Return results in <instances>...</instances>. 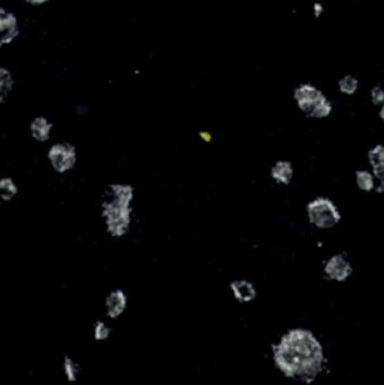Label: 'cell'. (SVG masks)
I'll use <instances>...</instances> for the list:
<instances>
[{
	"mask_svg": "<svg viewBox=\"0 0 384 385\" xmlns=\"http://www.w3.org/2000/svg\"><path fill=\"white\" fill-rule=\"evenodd\" d=\"M371 99H372L373 104L378 105L380 108L383 106L384 92L381 85H376V86L373 87L372 90H371Z\"/></svg>",
	"mask_w": 384,
	"mask_h": 385,
	"instance_id": "cell-19",
	"label": "cell"
},
{
	"mask_svg": "<svg viewBox=\"0 0 384 385\" xmlns=\"http://www.w3.org/2000/svg\"><path fill=\"white\" fill-rule=\"evenodd\" d=\"M73 111H75L76 115L78 117H81V119L89 117V106H88L87 104H85V103H77V104L73 106Z\"/></svg>",
	"mask_w": 384,
	"mask_h": 385,
	"instance_id": "cell-20",
	"label": "cell"
},
{
	"mask_svg": "<svg viewBox=\"0 0 384 385\" xmlns=\"http://www.w3.org/2000/svg\"><path fill=\"white\" fill-rule=\"evenodd\" d=\"M0 355H1V350H0Z\"/></svg>",
	"mask_w": 384,
	"mask_h": 385,
	"instance_id": "cell-24",
	"label": "cell"
},
{
	"mask_svg": "<svg viewBox=\"0 0 384 385\" xmlns=\"http://www.w3.org/2000/svg\"><path fill=\"white\" fill-rule=\"evenodd\" d=\"M326 277L331 281L345 282L353 274V266L347 257L342 254H335L328 258L324 266Z\"/></svg>",
	"mask_w": 384,
	"mask_h": 385,
	"instance_id": "cell-7",
	"label": "cell"
},
{
	"mask_svg": "<svg viewBox=\"0 0 384 385\" xmlns=\"http://www.w3.org/2000/svg\"><path fill=\"white\" fill-rule=\"evenodd\" d=\"M112 328L103 320H97L93 325V337L97 341H106L111 337Z\"/></svg>",
	"mask_w": 384,
	"mask_h": 385,
	"instance_id": "cell-18",
	"label": "cell"
},
{
	"mask_svg": "<svg viewBox=\"0 0 384 385\" xmlns=\"http://www.w3.org/2000/svg\"><path fill=\"white\" fill-rule=\"evenodd\" d=\"M17 182L10 176L0 177V200L9 203L12 200H15L18 195Z\"/></svg>",
	"mask_w": 384,
	"mask_h": 385,
	"instance_id": "cell-14",
	"label": "cell"
},
{
	"mask_svg": "<svg viewBox=\"0 0 384 385\" xmlns=\"http://www.w3.org/2000/svg\"><path fill=\"white\" fill-rule=\"evenodd\" d=\"M129 305V298L125 291L122 289H114L108 293L104 300V308H105L106 317L108 319H119L123 316Z\"/></svg>",
	"mask_w": 384,
	"mask_h": 385,
	"instance_id": "cell-8",
	"label": "cell"
},
{
	"mask_svg": "<svg viewBox=\"0 0 384 385\" xmlns=\"http://www.w3.org/2000/svg\"><path fill=\"white\" fill-rule=\"evenodd\" d=\"M134 196V187L130 184L115 182L108 186L101 204V215L111 238L121 239L131 230Z\"/></svg>",
	"mask_w": 384,
	"mask_h": 385,
	"instance_id": "cell-2",
	"label": "cell"
},
{
	"mask_svg": "<svg viewBox=\"0 0 384 385\" xmlns=\"http://www.w3.org/2000/svg\"><path fill=\"white\" fill-rule=\"evenodd\" d=\"M306 216L309 223L320 230H329L342 220L338 206L328 197L318 196L306 205Z\"/></svg>",
	"mask_w": 384,
	"mask_h": 385,
	"instance_id": "cell-4",
	"label": "cell"
},
{
	"mask_svg": "<svg viewBox=\"0 0 384 385\" xmlns=\"http://www.w3.org/2000/svg\"><path fill=\"white\" fill-rule=\"evenodd\" d=\"M369 162L372 167V173L378 185L383 187L384 150L382 144H376L369 151Z\"/></svg>",
	"mask_w": 384,
	"mask_h": 385,
	"instance_id": "cell-12",
	"label": "cell"
},
{
	"mask_svg": "<svg viewBox=\"0 0 384 385\" xmlns=\"http://www.w3.org/2000/svg\"><path fill=\"white\" fill-rule=\"evenodd\" d=\"M293 99L297 106L306 117L326 119L333 111V104L319 87L304 83L295 87Z\"/></svg>",
	"mask_w": 384,
	"mask_h": 385,
	"instance_id": "cell-3",
	"label": "cell"
},
{
	"mask_svg": "<svg viewBox=\"0 0 384 385\" xmlns=\"http://www.w3.org/2000/svg\"><path fill=\"white\" fill-rule=\"evenodd\" d=\"M324 12V5H322V3H319V1H315V3L313 5V16H315V18L322 17Z\"/></svg>",
	"mask_w": 384,
	"mask_h": 385,
	"instance_id": "cell-22",
	"label": "cell"
},
{
	"mask_svg": "<svg viewBox=\"0 0 384 385\" xmlns=\"http://www.w3.org/2000/svg\"><path fill=\"white\" fill-rule=\"evenodd\" d=\"M355 180H356V185L358 186L360 191L369 193L373 189H376V180L372 171L360 169L355 173Z\"/></svg>",
	"mask_w": 384,
	"mask_h": 385,
	"instance_id": "cell-16",
	"label": "cell"
},
{
	"mask_svg": "<svg viewBox=\"0 0 384 385\" xmlns=\"http://www.w3.org/2000/svg\"><path fill=\"white\" fill-rule=\"evenodd\" d=\"M234 298L239 302H250L256 296V289L247 280H237L230 285Z\"/></svg>",
	"mask_w": 384,
	"mask_h": 385,
	"instance_id": "cell-13",
	"label": "cell"
},
{
	"mask_svg": "<svg viewBox=\"0 0 384 385\" xmlns=\"http://www.w3.org/2000/svg\"><path fill=\"white\" fill-rule=\"evenodd\" d=\"M23 32L21 17L10 7L0 5V50L17 42Z\"/></svg>",
	"mask_w": 384,
	"mask_h": 385,
	"instance_id": "cell-6",
	"label": "cell"
},
{
	"mask_svg": "<svg viewBox=\"0 0 384 385\" xmlns=\"http://www.w3.org/2000/svg\"><path fill=\"white\" fill-rule=\"evenodd\" d=\"M53 128V123L48 117L36 115L28 124V132L30 137L37 144H46L51 140Z\"/></svg>",
	"mask_w": 384,
	"mask_h": 385,
	"instance_id": "cell-9",
	"label": "cell"
},
{
	"mask_svg": "<svg viewBox=\"0 0 384 385\" xmlns=\"http://www.w3.org/2000/svg\"><path fill=\"white\" fill-rule=\"evenodd\" d=\"M360 88V80L354 75L342 76L338 80V89L342 95L353 96Z\"/></svg>",
	"mask_w": 384,
	"mask_h": 385,
	"instance_id": "cell-17",
	"label": "cell"
},
{
	"mask_svg": "<svg viewBox=\"0 0 384 385\" xmlns=\"http://www.w3.org/2000/svg\"><path fill=\"white\" fill-rule=\"evenodd\" d=\"M62 370L64 379L69 383L77 382L80 377V365L71 355H66L63 357Z\"/></svg>",
	"mask_w": 384,
	"mask_h": 385,
	"instance_id": "cell-15",
	"label": "cell"
},
{
	"mask_svg": "<svg viewBox=\"0 0 384 385\" xmlns=\"http://www.w3.org/2000/svg\"><path fill=\"white\" fill-rule=\"evenodd\" d=\"M15 74L12 69L0 65V106H3L15 89Z\"/></svg>",
	"mask_w": 384,
	"mask_h": 385,
	"instance_id": "cell-10",
	"label": "cell"
},
{
	"mask_svg": "<svg viewBox=\"0 0 384 385\" xmlns=\"http://www.w3.org/2000/svg\"><path fill=\"white\" fill-rule=\"evenodd\" d=\"M25 6L32 7V8H41L52 3L53 0H19Z\"/></svg>",
	"mask_w": 384,
	"mask_h": 385,
	"instance_id": "cell-21",
	"label": "cell"
},
{
	"mask_svg": "<svg viewBox=\"0 0 384 385\" xmlns=\"http://www.w3.org/2000/svg\"><path fill=\"white\" fill-rule=\"evenodd\" d=\"M270 176L279 185H288L295 177L293 164L288 160H279L270 169Z\"/></svg>",
	"mask_w": 384,
	"mask_h": 385,
	"instance_id": "cell-11",
	"label": "cell"
},
{
	"mask_svg": "<svg viewBox=\"0 0 384 385\" xmlns=\"http://www.w3.org/2000/svg\"><path fill=\"white\" fill-rule=\"evenodd\" d=\"M200 137H201V140L205 144H210L211 141H212V135H211L210 132L207 131H201L200 132Z\"/></svg>",
	"mask_w": 384,
	"mask_h": 385,
	"instance_id": "cell-23",
	"label": "cell"
},
{
	"mask_svg": "<svg viewBox=\"0 0 384 385\" xmlns=\"http://www.w3.org/2000/svg\"><path fill=\"white\" fill-rule=\"evenodd\" d=\"M49 166L58 175L71 173L78 164V150L68 141H57L46 151Z\"/></svg>",
	"mask_w": 384,
	"mask_h": 385,
	"instance_id": "cell-5",
	"label": "cell"
},
{
	"mask_svg": "<svg viewBox=\"0 0 384 385\" xmlns=\"http://www.w3.org/2000/svg\"><path fill=\"white\" fill-rule=\"evenodd\" d=\"M275 359L286 375L313 377L322 368V346L311 332L297 329L286 334L277 345Z\"/></svg>",
	"mask_w": 384,
	"mask_h": 385,
	"instance_id": "cell-1",
	"label": "cell"
}]
</instances>
